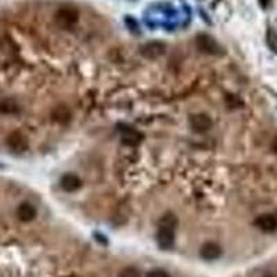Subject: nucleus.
<instances>
[{
	"label": "nucleus",
	"instance_id": "nucleus-1",
	"mask_svg": "<svg viewBox=\"0 0 277 277\" xmlns=\"http://www.w3.org/2000/svg\"><path fill=\"white\" fill-rule=\"evenodd\" d=\"M78 20H79V13L74 7H62L54 14V21L62 29H71L72 27L77 25Z\"/></svg>",
	"mask_w": 277,
	"mask_h": 277
},
{
	"label": "nucleus",
	"instance_id": "nucleus-2",
	"mask_svg": "<svg viewBox=\"0 0 277 277\" xmlns=\"http://www.w3.org/2000/svg\"><path fill=\"white\" fill-rule=\"evenodd\" d=\"M195 46L201 53L209 54V55H218V54H221V50H222L215 39L209 35H205V33H201L195 38Z\"/></svg>",
	"mask_w": 277,
	"mask_h": 277
},
{
	"label": "nucleus",
	"instance_id": "nucleus-3",
	"mask_svg": "<svg viewBox=\"0 0 277 277\" xmlns=\"http://www.w3.org/2000/svg\"><path fill=\"white\" fill-rule=\"evenodd\" d=\"M140 53L147 60H155L165 53V45L161 42H148L140 49Z\"/></svg>",
	"mask_w": 277,
	"mask_h": 277
},
{
	"label": "nucleus",
	"instance_id": "nucleus-4",
	"mask_svg": "<svg viewBox=\"0 0 277 277\" xmlns=\"http://www.w3.org/2000/svg\"><path fill=\"white\" fill-rule=\"evenodd\" d=\"M190 126L197 133H205L212 128V119L207 114H195L190 118Z\"/></svg>",
	"mask_w": 277,
	"mask_h": 277
},
{
	"label": "nucleus",
	"instance_id": "nucleus-5",
	"mask_svg": "<svg viewBox=\"0 0 277 277\" xmlns=\"http://www.w3.org/2000/svg\"><path fill=\"white\" fill-rule=\"evenodd\" d=\"M157 240L158 244L164 249H169L175 243V229L165 227V226H158V233H157Z\"/></svg>",
	"mask_w": 277,
	"mask_h": 277
},
{
	"label": "nucleus",
	"instance_id": "nucleus-6",
	"mask_svg": "<svg viewBox=\"0 0 277 277\" xmlns=\"http://www.w3.org/2000/svg\"><path fill=\"white\" fill-rule=\"evenodd\" d=\"M255 226L265 233H273L277 230V216L272 214L258 216L255 219Z\"/></svg>",
	"mask_w": 277,
	"mask_h": 277
},
{
	"label": "nucleus",
	"instance_id": "nucleus-7",
	"mask_svg": "<svg viewBox=\"0 0 277 277\" xmlns=\"http://www.w3.org/2000/svg\"><path fill=\"white\" fill-rule=\"evenodd\" d=\"M7 146L16 151V153H24L28 148V140L20 132H13L7 138Z\"/></svg>",
	"mask_w": 277,
	"mask_h": 277
},
{
	"label": "nucleus",
	"instance_id": "nucleus-8",
	"mask_svg": "<svg viewBox=\"0 0 277 277\" xmlns=\"http://www.w3.org/2000/svg\"><path fill=\"white\" fill-rule=\"evenodd\" d=\"M200 255L201 258L205 259V261H215L222 255V249L216 243H207V244L201 247Z\"/></svg>",
	"mask_w": 277,
	"mask_h": 277
},
{
	"label": "nucleus",
	"instance_id": "nucleus-9",
	"mask_svg": "<svg viewBox=\"0 0 277 277\" xmlns=\"http://www.w3.org/2000/svg\"><path fill=\"white\" fill-rule=\"evenodd\" d=\"M17 216L21 222H31L36 216V208L31 202H23L17 208Z\"/></svg>",
	"mask_w": 277,
	"mask_h": 277
},
{
	"label": "nucleus",
	"instance_id": "nucleus-10",
	"mask_svg": "<svg viewBox=\"0 0 277 277\" xmlns=\"http://www.w3.org/2000/svg\"><path fill=\"white\" fill-rule=\"evenodd\" d=\"M52 118H53L54 122L61 123V125H67L72 118L71 114V110L67 106H57L52 111Z\"/></svg>",
	"mask_w": 277,
	"mask_h": 277
},
{
	"label": "nucleus",
	"instance_id": "nucleus-11",
	"mask_svg": "<svg viewBox=\"0 0 277 277\" xmlns=\"http://www.w3.org/2000/svg\"><path fill=\"white\" fill-rule=\"evenodd\" d=\"M81 186H82V182H81V179H79L77 175L68 173V175L62 176V179H61L62 190H65V192H68V193L77 192Z\"/></svg>",
	"mask_w": 277,
	"mask_h": 277
},
{
	"label": "nucleus",
	"instance_id": "nucleus-12",
	"mask_svg": "<svg viewBox=\"0 0 277 277\" xmlns=\"http://www.w3.org/2000/svg\"><path fill=\"white\" fill-rule=\"evenodd\" d=\"M141 140V135L133 129H125L122 132V141L126 146H138Z\"/></svg>",
	"mask_w": 277,
	"mask_h": 277
},
{
	"label": "nucleus",
	"instance_id": "nucleus-13",
	"mask_svg": "<svg viewBox=\"0 0 277 277\" xmlns=\"http://www.w3.org/2000/svg\"><path fill=\"white\" fill-rule=\"evenodd\" d=\"M20 111L18 103L11 99H3L0 100V114H17Z\"/></svg>",
	"mask_w": 277,
	"mask_h": 277
},
{
	"label": "nucleus",
	"instance_id": "nucleus-14",
	"mask_svg": "<svg viewBox=\"0 0 277 277\" xmlns=\"http://www.w3.org/2000/svg\"><path fill=\"white\" fill-rule=\"evenodd\" d=\"M177 224V218L173 214H165L162 216L161 221H160V226H165V227H170V229H175Z\"/></svg>",
	"mask_w": 277,
	"mask_h": 277
},
{
	"label": "nucleus",
	"instance_id": "nucleus-15",
	"mask_svg": "<svg viewBox=\"0 0 277 277\" xmlns=\"http://www.w3.org/2000/svg\"><path fill=\"white\" fill-rule=\"evenodd\" d=\"M118 277H141L140 276V272L135 268H125L119 272Z\"/></svg>",
	"mask_w": 277,
	"mask_h": 277
},
{
	"label": "nucleus",
	"instance_id": "nucleus-16",
	"mask_svg": "<svg viewBox=\"0 0 277 277\" xmlns=\"http://www.w3.org/2000/svg\"><path fill=\"white\" fill-rule=\"evenodd\" d=\"M147 277H169V275L165 272V270H161V269H155V270H151Z\"/></svg>",
	"mask_w": 277,
	"mask_h": 277
},
{
	"label": "nucleus",
	"instance_id": "nucleus-17",
	"mask_svg": "<svg viewBox=\"0 0 277 277\" xmlns=\"http://www.w3.org/2000/svg\"><path fill=\"white\" fill-rule=\"evenodd\" d=\"M265 277H273V276H265Z\"/></svg>",
	"mask_w": 277,
	"mask_h": 277
}]
</instances>
